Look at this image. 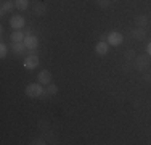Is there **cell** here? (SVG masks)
<instances>
[{
    "label": "cell",
    "instance_id": "obj_6",
    "mask_svg": "<svg viewBox=\"0 0 151 145\" xmlns=\"http://www.w3.org/2000/svg\"><path fill=\"white\" fill-rule=\"evenodd\" d=\"M26 50H27V47L24 42H12V52L16 57H23L26 53Z\"/></svg>",
    "mask_w": 151,
    "mask_h": 145
},
{
    "label": "cell",
    "instance_id": "obj_8",
    "mask_svg": "<svg viewBox=\"0 0 151 145\" xmlns=\"http://www.w3.org/2000/svg\"><path fill=\"white\" fill-rule=\"evenodd\" d=\"M108 50H109V44H108L106 41H98L95 45V53L100 57H105L108 53Z\"/></svg>",
    "mask_w": 151,
    "mask_h": 145
},
{
    "label": "cell",
    "instance_id": "obj_7",
    "mask_svg": "<svg viewBox=\"0 0 151 145\" xmlns=\"http://www.w3.org/2000/svg\"><path fill=\"white\" fill-rule=\"evenodd\" d=\"M37 82H40L42 86H48L50 82H52V72L48 70H42L37 74Z\"/></svg>",
    "mask_w": 151,
    "mask_h": 145
},
{
    "label": "cell",
    "instance_id": "obj_21",
    "mask_svg": "<svg viewBox=\"0 0 151 145\" xmlns=\"http://www.w3.org/2000/svg\"><path fill=\"white\" fill-rule=\"evenodd\" d=\"M143 81L150 84V82H151V72H145V76H143Z\"/></svg>",
    "mask_w": 151,
    "mask_h": 145
},
{
    "label": "cell",
    "instance_id": "obj_19",
    "mask_svg": "<svg viewBox=\"0 0 151 145\" xmlns=\"http://www.w3.org/2000/svg\"><path fill=\"white\" fill-rule=\"evenodd\" d=\"M96 5H98L100 8H108V7L111 5V0H96Z\"/></svg>",
    "mask_w": 151,
    "mask_h": 145
},
{
    "label": "cell",
    "instance_id": "obj_18",
    "mask_svg": "<svg viewBox=\"0 0 151 145\" xmlns=\"http://www.w3.org/2000/svg\"><path fill=\"white\" fill-rule=\"evenodd\" d=\"M6 55H8V47L5 45V42L0 44V58H5Z\"/></svg>",
    "mask_w": 151,
    "mask_h": 145
},
{
    "label": "cell",
    "instance_id": "obj_23",
    "mask_svg": "<svg viewBox=\"0 0 151 145\" xmlns=\"http://www.w3.org/2000/svg\"><path fill=\"white\" fill-rule=\"evenodd\" d=\"M146 53H148V55L151 57V42L148 44V45H146Z\"/></svg>",
    "mask_w": 151,
    "mask_h": 145
},
{
    "label": "cell",
    "instance_id": "obj_1",
    "mask_svg": "<svg viewBox=\"0 0 151 145\" xmlns=\"http://www.w3.org/2000/svg\"><path fill=\"white\" fill-rule=\"evenodd\" d=\"M45 92V89L42 87L40 82H32L26 87V95L31 97V99H37V97H42Z\"/></svg>",
    "mask_w": 151,
    "mask_h": 145
},
{
    "label": "cell",
    "instance_id": "obj_2",
    "mask_svg": "<svg viewBox=\"0 0 151 145\" xmlns=\"http://www.w3.org/2000/svg\"><path fill=\"white\" fill-rule=\"evenodd\" d=\"M134 68L138 71H146L150 68V55L143 53V55H137L134 60Z\"/></svg>",
    "mask_w": 151,
    "mask_h": 145
},
{
    "label": "cell",
    "instance_id": "obj_22",
    "mask_svg": "<svg viewBox=\"0 0 151 145\" xmlns=\"http://www.w3.org/2000/svg\"><path fill=\"white\" fill-rule=\"evenodd\" d=\"M122 70H124V71H130V61H125L124 66H122Z\"/></svg>",
    "mask_w": 151,
    "mask_h": 145
},
{
    "label": "cell",
    "instance_id": "obj_15",
    "mask_svg": "<svg viewBox=\"0 0 151 145\" xmlns=\"http://www.w3.org/2000/svg\"><path fill=\"white\" fill-rule=\"evenodd\" d=\"M56 94H58V86H56V84H53V82H50V84L47 86V89H45L44 95L53 97V95H56Z\"/></svg>",
    "mask_w": 151,
    "mask_h": 145
},
{
    "label": "cell",
    "instance_id": "obj_17",
    "mask_svg": "<svg viewBox=\"0 0 151 145\" xmlns=\"http://www.w3.org/2000/svg\"><path fill=\"white\" fill-rule=\"evenodd\" d=\"M135 50H132V49H129L127 52L124 53V58H125V61H132V60H135Z\"/></svg>",
    "mask_w": 151,
    "mask_h": 145
},
{
    "label": "cell",
    "instance_id": "obj_4",
    "mask_svg": "<svg viewBox=\"0 0 151 145\" xmlns=\"http://www.w3.org/2000/svg\"><path fill=\"white\" fill-rule=\"evenodd\" d=\"M23 66L26 68V70H35V68L39 66V57L35 55V53H31V55H27L26 58H24V63Z\"/></svg>",
    "mask_w": 151,
    "mask_h": 145
},
{
    "label": "cell",
    "instance_id": "obj_25",
    "mask_svg": "<svg viewBox=\"0 0 151 145\" xmlns=\"http://www.w3.org/2000/svg\"><path fill=\"white\" fill-rule=\"evenodd\" d=\"M111 2H119V0H111Z\"/></svg>",
    "mask_w": 151,
    "mask_h": 145
},
{
    "label": "cell",
    "instance_id": "obj_24",
    "mask_svg": "<svg viewBox=\"0 0 151 145\" xmlns=\"http://www.w3.org/2000/svg\"><path fill=\"white\" fill-rule=\"evenodd\" d=\"M106 39H108V34H101V36H100V41H106Z\"/></svg>",
    "mask_w": 151,
    "mask_h": 145
},
{
    "label": "cell",
    "instance_id": "obj_16",
    "mask_svg": "<svg viewBox=\"0 0 151 145\" xmlns=\"http://www.w3.org/2000/svg\"><path fill=\"white\" fill-rule=\"evenodd\" d=\"M15 7L19 12H26L29 8V0H15Z\"/></svg>",
    "mask_w": 151,
    "mask_h": 145
},
{
    "label": "cell",
    "instance_id": "obj_12",
    "mask_svg": "<svg viewBox=\"0 0 151 145\" xmlns=\"http://www.w3.org/2000/svg\"><path fill=\"white\" fill-rule=\"evenodd\" d=\"M13 8H16L15 7V2L13 0H5V2H2V7H0V12H2V14L5 13H12Z\"/></svg>",
    "mask_w": 151,
    "mask_h": 145
},
{
    "label": "cell",
    "instance_id": "obj_20",
    "mask_svg": "<svg viewBox=\"0 0 151 145\" xmlns=\"http://www.w3.org/2000/svg\"><path fill=\"white\" fill-rule=\"evenodd\" d=\"M31 144H32V145H45L47 142H45L44 139H35V140H32Z\"/></svg>",
    "mask_w": 151,
    "mask_h": 145
},
{
    "label": "cell",
    "instance_id": "obj_3",
    "mask_svg": "<svg viewBox=\"0 0 151 145\" xmlns=\"http://www.w3.org/2000/svg\"><path fill=\"white\" fill-rule=\"evenodd\" d=\"M106 42L109 44V45H113V47H117V45H121V44L124 42V36H122L121 32H117V31H113V32L108 34Z\"/></svg>",
    "mask_w": 151,
    "mask_h": 145
},
{
    "label": "cell",
    "instance_id": "obj_11",
    "mask_svg": "<svg viewBox=\"0 0 151 145\" xmlns=\"http://www.w3.org/2000/svg\"><path fill=\"white\" fill-rule=\"evenodd\" d=\"M132 37H134L135 41H138V42L145 41V37H146V31H145V28H135L134 31H132Z\"/></svg>",
    "mask_w": 151,
    "mask_h": 145
},
{
    "label": "cell",
    "instance_id": "obj_14",
    "mask_svg": "<svg viewBox=\"0 0 151 145\" xmlns=\"http://www.w3.org/2000/svg\"><path fill=\"white\" fill-rule=\"evenodd\" d=\"M10 39H12V42H24V39H26V34L23 32V29H19V31L12 32Z\"/></svg>",
    "mask_w": 151,
    "mask_h": 145
},
{
    "label": "cell",
    "instance_id": "obj_5",
    "mask_svg": "<svg viewBox=\"0 0 151 145\" xmlns=\"http://www.w3.org/2000/svg\"><path fill=\"white\" fill-rule=\"evenodd\" d=\"M24 24H26V20H24L21 14H13V16L10 18V26L15 29V31H19V29H23Z\"/></svg>",
    "mask_w": 151,
    "mask_h": 145
},
{
    "label": "cell",
    "instance_id": "obj_10",
    "mask_svg": "<svg viewBox=\"0 0 151 145\" xmlns=\"http://www.w3.org/2000/svg\"><path fill=\"white\" fill-rule=\"evenodd\" d=\"M47 5L44 2H35V5H34V8H32V12H34L35 16H44V14L47 13Z\"/></svg>",
    "mask_w": 151,
    "mask_h": 145
},
{
    "label": "cell",
    "instance_id": "obj_9",
    "mask_svg": "<svg viewBox=\"0 0 151 145\" xmlns=\"http://www.w3.org/2000/svg\"><path fill=\"white\" fill-rule=\"evenodd\" d=\"M24 44H26L27 50H35V49L39 47V39L35 37L34 34H31V36H26V39H24Z\"/></svg>",
    "mask_w": 151,
    "mask_h": 145
},
{
    "label": "cell",
    "instance_id": "obj_13",
    "mask_svg": "<svg viewBox=\"0 0 151 145\" xmlns=\"http://www.w3.org/2000/svg\"><path fill=\"white\" fill-rule=\"evenodd\" d=\"M148 23H150V20H148L146 14H138V16L135 18V26L137 28H145V26H148Z\"/></svg>",
    "mask_w": 151,
    "mask_h": 145
}]
</instances>
